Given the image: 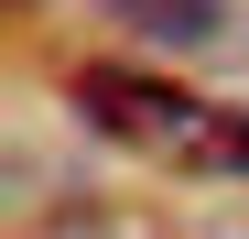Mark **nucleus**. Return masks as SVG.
I'll use <instances>...</instances> for the list:
<instances>
[{
	"label": "nucleus",
	"instance_id": "nucleus-1",
	"mask_svg": "<svg viewBox=\"0 0 249 239\" xmlns=\"http://www.w3.org/2000/svg\"><path fill=\"white\" fill-rule=\"evenodd\" d=\"M76 109H87V131L130 141V152H162L184 174H249V109H217V98H195L152 65H87Z\"/></svg>",
	"mask_w": 249,
	"mask_h": 239
},
{
	"label": "nucleus",
	"instance_id": "nucleus-2",
	"mask_svg": "<svg viewBox=\"0 0 249 239\" xmlns=\"http://www.w3.org/2000/svg\"><path fill=\"white\" fill-rule=\"evenodd\" d=\"M108 11L130 33H152V44H217V33H228L217 0H108Z\"/></svg>",
	"mask_w": 249,
	"mask_h": 239
}]
</instances>
